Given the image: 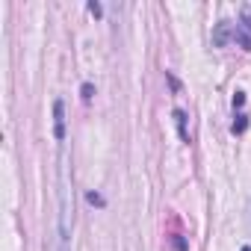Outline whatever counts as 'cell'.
<instances>
[{"mask_svg": "<svg viewBox=\"0 0 251 251\" xmlns=\"http://www.w3.org/2000/svg\"><path fill=\"white\" fill-rule=\"evenodd\" d=\"M242 30L251 36V12H248V9H242Z\"/></svg>", "mask_w": 251, "mask_h": 251, "instance_id": "4", "label": "cell"}, {"mask_svg": "<svg viewBox=\"0 0 251 251\" xmlns=\"http://www.w3.org/2000/svg\"><path fill=\"white\" fill-rule=\"evenodd\" d=\"M53 118H56V139L62 142L65 139V106H62V100L53 103Z\"/></svg>", "mask_w": 251, "mask_h": 251, "instance_id": "1", "label": "cell"}, {"mask_svg": "<svg viewBox=\"0 0 251 251\" xmlns=\"http://www.w3.org/2000/svg\"><path fill=\"white\" fill-rule=\"evenodd\" d=\"M86 198H89V204H98V207H103V198H100L98 192H89Z\"/></svg>", "mask_w": 251, "mask_h": 251, "instance_id": "5", "label": "cell"}, {"mask_svg": "<svg viewBox=\"0 0 251 251\" xmlns=\"http://www.w3.org/2000/svg\"><path fill=\"white\" fill-rule=\"evenodd\" d=\"M175 121H177L180 139H183V142H189V130H186V112H183V109H175Z\"/></svg>", "mask_w": 251, "mask_h": 251, "instance_id": "2", "label": "cell"}, {"mask_svg": "<svg viewBox=\"0 0 251 251\" xmlns=\"http://www.w3.org/2000/svg\"><path fill=\"white\" fill-rule=\"evenodd\" d=\"M245 127H248V115H236V121L230 124V133H245Z\"/></svg>", "mask_w": 251, "mask_h": 251, "instance_id": "3", "label": "cell"}, {"mask_svg": "<svg viewBox=\"0 0 251 251\" xmlns=\"http://www.w3.org/2000/svg\"><path fill=\"white\" fill-rule=\"evenodd\" d=\"M242 103H245V95H242V92H236V95H233V106H242Z\"/></svg>", "mask_w": 251, "mask_h": 251, "instance_id": "8", "label": "cell"}, {"mask_svg": "<svg viewBox=\"0 0 251 251\" xmlns=\"http://www.w3.org/2000/svg\"><path fill=\"white\" fill-rule=\"evenodd\" d=\"M242 251H251V245H245V248H242Z\"/></svg>", "mask_w": 251, "mask_h": 251, "instance_id": "10", "label": "cell"}, {"mask_svg": "<svg viewBox=\"0 0 251 251\" xmlns=\"http://www.w3.org/2000/svg\"><path fill=\"white\" fill-rule=\"evenodd\" d=\"M89 12H92V15H100L103 9H100V3H89Z\"/></svg>", "mask_w": 251, "mask_h": 251, "instance_id": "9", "label": "cell"}, {"mask_svg": "<svg viewBox=\"0 0 251 251\" xmlns=\"http://www.w3.org/2000/svg\"><path fill=\"white\" fill-rule=\"evenodd\" d=\"M92 95H95V89H92V83H86V86H83V98L92 100Z\"/></svg>", "mask_w": 251, "mask_h": 251, "instance_id": "7", "label": "cell"}, {"mask_svg": "<svg viewBox=\"0 0 251 251\" xmlns=\"http://www.w3.org/2000/svg\"><path fill=\"white\" fill-rule=\"evenodd\" d=\"M172 245H175V251H186V242H183L180 236H175V239H172Z\"/></svg>", "mask_w": 251, "mask_h": 251, "instance_id": "6", "label": "cell"}]
</instances>
